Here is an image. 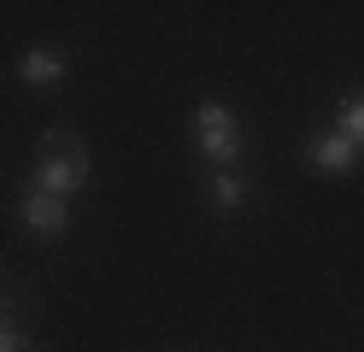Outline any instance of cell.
Returning <instances> with one entry per match:
<instances>
[{
    "instance_id": "obj_6",
    "label": "cell",
    "mask_w": 364,
    "mask_h": 352,
    "mask_svg": "<svg viewBox=\"0 0 364 352\" xmlns=\"http://www.w3.org/2000/svg\"><path fill=\"white\" fill-rule=\"evenodd\" d=\"M335 124H341V135H347L353 147H364V88H358V94H347V100L335 106Z\"/></svg>"
},
{
    "instance_id": "obj_3",
    "label": "cell",
    "mask_w": 364,
    "mask_h": 352,
    "mask_svg": "<svg viewBox=\"0 0 364 352\" xmlns=\"http://www.w3.org/2000/svg\"><path fill=\"white\" fill-rule=\"evenodd\" d=\"M306 159H311V171H353V164H358V147L335 129V135H311V141H306Z\"/></svg>"
},
{
    "instance_id": "obj_2",
    "label": "cell",
    "mask_w": 364,
    "mask_h": 352,
    "mask_svg": "<svg viewBox=\"0 0 364 352\" xmlns=\"http://www.w3.org/2000/svg\"><path fill=\"white\" fill-rule=\"evenodd\" d=\"M194 141H200V153H206L212 164H235V153H241V124L230 117V106L206 100V106L194 112Z\"/></svg>"
},
{
    "instance_id": "obj_8",
    "label": "cell",
    "mask_w": 364,
    "mask_h": 352,
    "mask_svg": "<svg viewBox=\"0 0 364 352\" xmlns=\"http://www.w3.org/2000/svg\"><path fill=\"white\" fill-rule=\"evenodd\" d=\"M0 352H30V346H24V335H18V329H0Z\"/></svg>"
},
{
    "instance_id": "obj_5",
    "label": "cell",
    "mask_w": 364,
    "mask_h": 352,
    "mask_svg": "<svg viewBox=\"0 0 364 352\" xmlns=\"http://www.w3.org/2000/svg\"><path fill=\"white\" fill-rule=\"evenodd\" d=\"M18 77L36 82V88H48V82H59V77H65V59L53 53V47H30L24 65H18Z\"/></svg>"
},
{
    "instance_id": "obj_7",
    "label": "cell",
    "mask_w": 364,
    "mask_h": 352,
    "mask_svg": "<svg viewBox=\"0 0 364 352\" xmlns=\"http://www.w3.org/2000/svg\"><path fill=\"white\" fill-rule=\"evenodd\" d=\"M212 200H218L223 211H235V206L247 200V182L230 171V164H218V176H212Z\"/></svg>"
},
{
    "instance_id": "obj_1",
    "label": "cell",
    "mask_w": 364,
    "mask_h": 352,
    "mask_svg": "<svg viewBox=\"0 0 364 352\" xmlns=\"http://www.w3.org/2000/svg\"><path fill=\"white\" fill-rule=\"evenodd\" d=\"M82 182H88V147L71 129H48V135H41V164H36V182L30 188L65 200V194H77Z\"/></svg>"
},
{
    "instance_id": "obj_9",
    "label": "cell",
    "mask_w": 364,
    "mask_h": 352,
    "mask_svg": "<svg viewBox=\"0 0 364 352\" xmlns=\"http://www.w3.org/2000/svg\"><path fill=\"white\" fill-rule=\"evenodd\" d=\"M0 329H6V294H0Z\"/></svg>"
},
{
    "instance_id": "obj_4",
    "label": "cell",
    "mask_w": 364,
    "mask_h": 352,
    "mask_svg": "<svg viewBox=\"0 0 364 352\" xmlns=\"http://www.w3.org/2000/svg\"><path fill=\"white\" fill-rule=\"evenodd\" d=\"M65 200H53V194H41V188H30L24 194V229H36V235H65Z\"/></svg>"
}]
</instances>
